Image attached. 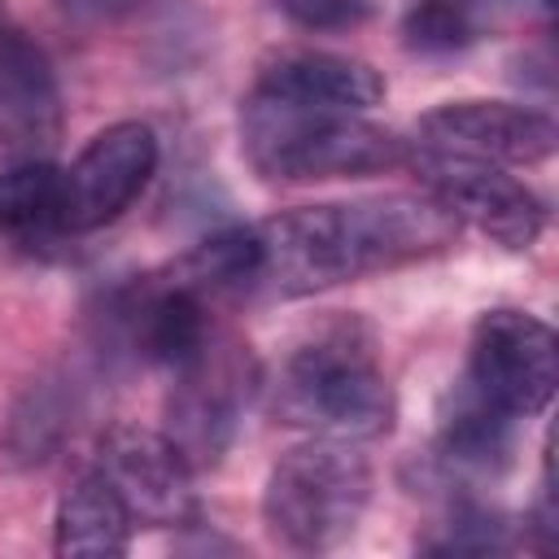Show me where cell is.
I'll list each match as a JSON object with an SVG mask.
<instances>
[{
    "instance_id": "cell-13",
    "label": "cell",
    "mask_w": 559,
    "mask_h": 559,
    "mask_svg": "<svg viewBox=\"0 0 559 559\" xmlns=\"http://www.w3.org/2000/svg\"><path fill=\"white\" fill-rule=\"evenodd\" d=\"M57 118L61 96L48 57L22 31H0V131L13 144H44Z\"/></svg>"
},
{
    "instance_id": "cell-3",
    "label": "cell",
    "mask_w": 559,
    "mask_h": 559,
    "mask_svg": "<svg viewBox=\"0 0 559 559\" xmlns=\"http://www.w3.org/2000/svg\"><path fill=\"white\" fill-rule=\"evenodd\" d=\"M240 140L249 166L262 179H288V183L354 179L406 162V144L393 131L367 122L362 114L293 105L258 87L240 109Z\"/></svg>"
},
{
    "instance_id": "cell-4",
    "label": "cell",
    "mask_w": 559,
    "mask_h": 559,
    "mask_svg": "<svg viewBox=\"0 0 559 559\" xmlns=\"http://www.w3.org/2000/svg\"><path fill=\"white\" fill-rule=\"evenodd\" d=\"M371 502V463L354 441L310 437L280 454L262 489L266 533L297 555L341 546Z\"/></svg>"
},
{
    "instance_id": "cell-17",
    "label": "cell",
    "mask_w": 559,
    "mask_h": 559,
    "mask_svg": "<svg viewBox=\"0 0 559 559\" xmlns=\"http://www.w3.org/2000/svg\"><path fill=\"white\" fill-rule=\"evenodd\" d=\"M402 35L419 52H454L476 39V0H419L406 13Z\"/></svg>"
},
{
    "instance_id": "cell-10",
    "label": "cell",
    "mask_w": 559,
    "mask_h": 559,
    "mask_svg": "<svg viewBox=\"0 0 559 559\" xmlns=\"http://www.w3.org/2000/svg\"><path fill=\"white\" fill-rule=\"evenodd\" d=\"M419 148L476 157L493 166H533L546 162L559 144L550 114L507 100H450L419 118Z\"/></svg>"
},
{
    "instance_id": "cell-7",
    "label": "cell",
    "mask_w": 559,
    "mask_h": 559,
    "mask_svg": "<svg viewBox=\"0 0 559 559\" xmlns=\"http://www.w3.org/2000/svg\"><path fill=\"white\" fill-rule=\"evenodd\" d=\"M157 170V135L144 122L96 131L61 170V231H96L114 223L148 188Z\"/></svg>"
},
{
    "instance_id": "cell-18",
    "label": "cell",
    "mask_w": 559,
    "mask_h": 559,
    "mask_svg": "<svg viewBox=\"0 0 559 559\" xmlns=\"http://www.w3.org/2000/svg\"><path fill=\"white\" fill-rule=\"evenodd\" d=\"M275 9L306 31H349L371 13L367 0H275Z\"/></svg>"
},
{
    "instance_id": "cell-12",
    "label": "cell",
    "mask_w": 559,
    "mask_h": 559,
    "mask_svg": "<svg viewBox=\"0 0 559 559\" xmlns=\"http://www.w3.org/2000/svg\"><path fill=\"white\" fill-rule=\"evenodd\" d=\"M258 92L293 100V105L362 114V109L384 100V79L367 61H358V57L297 48V52H280L275 61L262 66Z\"/></svg>"
},
{
    "instance_id": "cell-9",
    "label": "cell",
    "mask_w": 559,
    "mask_h": 559,
    "mask_svg": "<svg viewBox=\"0 0 559 559\" xmlns=\"http://www.w3.org/2000/svg\"><path fill=\"white\" fill-rule=\"evenodd\" d=\"M96 454H100L96 472L109 476V485L122 493L135 524L170 528V524H188L197 515L192 463L166 432L114 424L100 437Z\"/></svg>"
},
{
    "instance_id": "cell-15",
    "label": "cell",
    "mask_w": 559,
    "mask_h": 559,
    "mask_svg": "<svg viewBox=\"0 0 559 559\" xmlns=\"http://www.w3.org/2000/svg\"><path fill=\"white\" fill-rule=\"evenodd\" d=\"M0 231L26 245L61 231V170L52 162L31 157L0 175Z\"/></svg>"
},
{
    "instance_id": "cell-14",
    "label": "cell",
    "mask_w": 559,
    "mask_h": 559,
    "mask_svg": "<svg viewBox=\"0 0 559 559\" xmlns=\"http://www.w3.org/2000/svg\"><path fill=\"white\" fill-rule=\"evenodd\" d=\"M131 511L105 472H83L57 502L52 550L61 559H118L131 546Z\"/></svg>"
},
{
    "instance_id": "cell-16",
    "label": "cell",
    "mask_w": 559,
    "mask_h": 559,
    "mask_svg": "<svg viewBox=\"0 0 559 559\" xmlns=\"http://www.w3.org/2000/svg\"><path fill=\"white\" fill-rule=\"evenodd\" d=\"M511 454V419L485 406L476 393H459L454 415L441 428V459L454 472H502Z\"/></svg>"
},
{
    "instance_id": "cell-6",
    "label": "cell",
    "mask_w": 559,
    "mask_h": 559,
    "mask_svg": "<svg viewBox=\"0 0 559 559\" xmlns=\"http://www.w3.org/2000/svg\"><path fill=\"white\" fill-rule=\"evenodd\" d=\"M415 175L424 192L437 197L459 223H472L502 249H528L546 227V205L537 201V192L493 162L419 148Z\"/></svg>"
},
{
    "instance_id": "cell-8",
    "label": "cell",
    "mask_w": 559,
    "mask_h": 559,
    "mask_svg": "<svg viewBox=\"0 0 559 559\" xmlns=\"http://www.w3.org/2000/svg\"><path fill=\"white\" fill-rule=\"evenodd\" d=\"M249 384V358L227 336H214L188 367L175 371V389L166 397V437L188 454V463H214L223 454Z\"/></svg>"
},
{
    "instance_id": "cell-1",
    "label": "cell",
    "mask_w": 559,
    "mask_h": 559,
    "mask_svg": "<svg viewBox=\"0 0 559 559\" xmlns=\"http://www.w3.org/2000/svg\"><path fill=\"white\" fill-rule=\"evenodd\" d=\"M459 218L428 192L301 205L253 227L258 271L249 297H306L345 280L393 271L450 249Z\"/></svg>"
},
{
    "instance_id": "cell-2",
    "label": "cell",
    "mask_w": 559,
    "mask_h": 559,
    "mask_svg": "<svg viewBox=\"0 0 559 559\" xmlns=\"http://www.w3.org/2000/svg\"><path fill=\"white\" fill-rule=\"evenodd\" d=\"M393 389L358 323H336L297 345L275 380V415L288 428L336 441H371L393 428Z\"/></svg>"
},
{
    "instance_id": "cell-5",
    "label": "cell",
    "mask_w": 559,
    "mask_h": 559,
    "mask_svg": "<svg viewBox=\"0 0 559 559\" xmlns=\"http://www.w3.org/2000/svg\"><path fill=\"white\" fill-rule=\"evenodd\" d=\"M559 384V341L528 310H485L472 328L463 389L507 419L542 415Z\"/></svg>"
},
{
    "instance_id": "cell-11",
    "label": "cell",
    "mask_w": 559,
    "mask_h": 559,
    "mask_svg": "<svg viewBox=\"0 0 559 559\" xmlns=\"http://www.w3.org/2000/svg\"><path fill=\"white\" fill-rule=\"evenodd\" d=\"M122 314H127L140 358L170 367V371L188 367L218 336L210 323V310H205V293L183 284L175 271L157 284H140Z\"/></svg>"
}]
</instances>
